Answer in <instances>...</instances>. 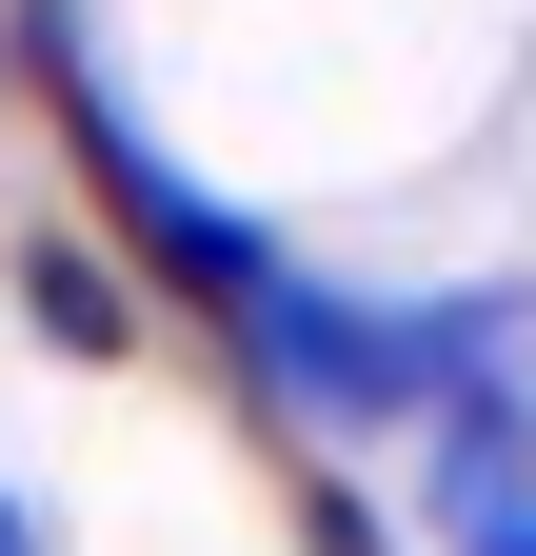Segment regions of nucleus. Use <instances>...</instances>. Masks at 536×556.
I'll return each instance as SVG.
<instances>
[{"label": "nucleus", "mask_w": 536, "mask_h": 556, "mask_svg": "<svg viewBox=\"0 0 536 556\" xmlns=\"http://www.w3.org/2000/svg\"><path fill=\"white\" fill-rule=\"evenodd\" d=\"M40 338H60V358H119V338H140V278L80 258V239H40Z\"/></svg>", "instance_id": "nucleus-1"}]
</instances>
